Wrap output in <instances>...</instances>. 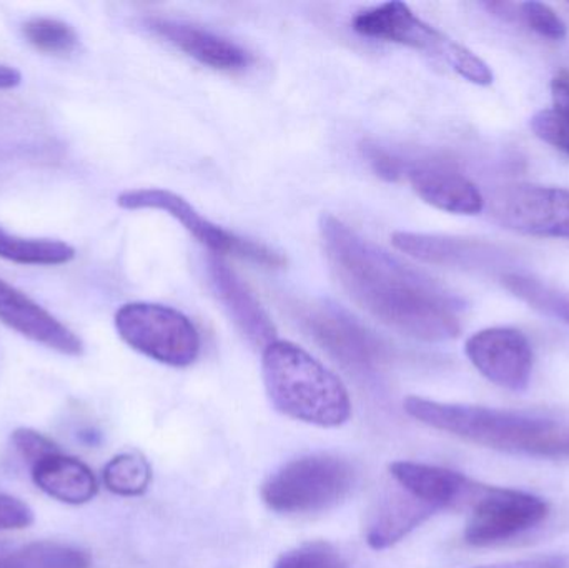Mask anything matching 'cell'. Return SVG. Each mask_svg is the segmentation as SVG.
<instances>
[{
    "mask_svg": "<svg viewBox=\"0 0 569 568\" xmlns=\"http://www.w3.org/2000/svg\"><path fill=\"white\" fill-rule=\"evenodd\" d=\"M325 256L348 296L375 319L423 342H448L461 332L463 302L330 213L320 219Z\"/></svg>",
    "mask_w": 569,
    "mask_h": 568,
    "instance_id": "cell-1",
    "label": "cell"
},
{
    "mask_svg": "<svg viewBox=\"0 0 569 568\" xmlns=\"http://www.w3.org/2000/svg\"><path fill=\"white\" fill-rule=\"evenodd\" d=\"M523 22L541 37L550 40H563L567 37V23L543 2H525L518 6Z\"/></svg>",
    "mask_w": 569,
    "mask_h": 568,
    "instance_id": "cell-27",
    "label": "cell"
},
{
    "mask_svg": "<svg viewBox=\"0 0 569 568\" xmlns=\"http://www.w3.org/2000/svg\"><path fill=\"white\" fill-rule=\"evenodd\" d=\"M36 516L29 504L9 494L0 492V532L22 530L32 526Z\"/></svg>",
    "mask_w": 569,
    "mask_h": 568,
    "instance_id": "cell-29",
    "label": "cell"
},
{
    "mask_svg": "<svg viewBox=\"0 0 569 568\" xmlns=\"http://www.w3.org/2000/svg\"><path fill=\"white\" fill-rule=\"evenodd\" d=\"M503 286L531 309L569 326V292L537 277L517 272L505 273Z\"/></svg>",
    "mask_w": 569,
    "mask_h": 568,
    "instance_id": "cell-23",
    "label": "cell"
},
{
    "mask_svg": "<svg viewBox=\"0 0 569 568\" xmlns=\"http://www.w3.org/2000/svg\"><path fill=\"white\" fill-rule=\"evenodd\" d=\"M405 410L418 422L475 446L508 454L569 457V426L545 417L490 407L408 397Z\"/></svg>",
    "mask_w": 569,
    "mask_h": 568,
    "instance_id": "cell-2",
    "label": "cell"
},
{
    "mask_svg": "<svg viewBox=\"0 0 569 568\" xmlns=\"http://www.w3.org/2000/svg\"><path fill=\"white\" fill-rule=\"evenodd\" d=\"M405 173L417 196L435 209L457 216H477L487 207L481 190L457 170L431 163L408 167L405 163Z\"/></svg>",
    "mask_w": 569,
    "mask_h": 568,
    "instance_id": "cell-17",
    "label": "cell"
},
{
    "mask_svg": "<svg viewBox=\"0 0 569 568\" xmlns=\"http://www.w3.org/2000/svg\"><path fill=\"white\" fill-rule=\"evenodd\" d=\"M367 156L378 176L385 177V179L388 180H397L398 177L403 176V160L391 156L387 150L378 149V147H370V149H367Z\"/></svg>",
    "mask_w": 569,
    "mask_h": 568,
    "instance_id": "cell-30",
    "label": "cell"
},
{
    "mask_svg": "<svg viewBox=\"0 0 569 568\" xmlns=\"http://www.w3.org/2000/svg\"><path fill=\"white\" fill-rule=\"evenodd\" d=\"M390 476L397 486L407 490L435 510H470L483 484L445 467L418 462H393Z\"/></svg>",
    "mask_w": 569,
    "mask_h": 568,
    "instance_id": "cell-16",
    "label": "cell"
},
{
    "mask_svg": "<svg viewBox=\"0 0 569 568\" xmlns=\"http://www.w3.org/2000/svg\"><path fill=\"white\" fill-rule=\"evenodd\" d=\"M475 369L501 389L523 392L533 373V349L523 332L491 327L471 336L465 346Z\"/></svg>",
    "mask_w": 569,
    "mask_h": 568,
    "instance_id": "cell-10",
    "label": "cell"
},
{
    "mask_svg": "<svg viewBox=\"0 0 569 568\" xmlns=\"http://www.w3.org/2000/svg\"><path fill=\"white\" fill-rule=\"evenodd\" d=\"M210 286L237 329L257 349L266 350L277 340V327L242 277L219 256L209 257Z\"/></svg>",
    "mask_w": 569,
    "mask_h": 568,
    "instance_id": "cell-14",
    "label": "cell"
},
{
    "mask_svg": "<svg viewBox=\"0 0 569 568\" xmlns=\"http://www.w3.org/2000/svg\"><path fill=\"white\" fill-rule=\"evenodd\" d=\"M357 469L343 457L311 454L280 467L260 489L270 510L283 516L323 512L347 499L357 484Z\"/></svg>",
    "mask_w": 569,
    "mask_h": 568,
    "instance_id": "cell-4",
    "label": "cell"
},
{
    "mask_svg": "<svg viewBox=\"0 0 569 568\" xmlns=\"http://www.w3.org/2000/svg\"><path fill=\"white\" fill-rule=\"evenodd\" d=\"M550 507L541 497L523 490L481 486L470 507L465 542L490 547L530 532L547 520Z\"/></svg>",
    "mask_w": 569,
    "mask_h": 568,
    "instance_id": "cell-8",
    "label": "cell"
},
{
    "mask_svg": "<svg viewBox=\"0 0 569 568\" xmlns=\"http://www.w3.org/2000/svg\"><path fill=\"white\" fill-rule=\"evenodd\" d=\"M262 376L270 402L284 417L325 429L350 420L347 387L297 343H270L262 353Z\"/></svg>",
    "mask_w": 569,
    "mask_h": 568,
    "instance_id": "cell-3",
    "label": "cell"
},
{
    "mask_svg": "<svg viewBox=\"0 0 569 568\" xmlns=\"http://www.w3.org/2000/svg\"><path fill=\"white\" fill-rule=\"evenodd\" d=\"M355 32L383 42L400 43L440 57L450 66L461 43L415 16L403 2H387L355 16Z\"/></svg>",
    "mask_w": 569,
    "mask_h": 568,
    "instance_id": "cell-11",
    "label": "cell"
},
{
    "mask_svg": "<svg viewBox=\"0 0 569 568\" xmlns=\"http://www.w3.org/2000/svg\"><path fill=\"white\" fill-rule=\"evenodd\" d=\"M143 26L153 36L210 69L236 72L247 69L253 60L252 53L239 43L193 23L166 17H147Z\"/></svg>",
    "mask_w": 569,
    "mask_h": 568,
    "instance_id": "cell-15",
    "label": "cell"
},
{
    "mask_svg": "<svg viewBox=\"0 0 569 568\" xmlns=\"http://www.w3.org/2000/svg\"><path fill=\"white\" fill-rule=\"evenodd\" d=\"M22 82V73L16 67L0 63V90L16 89Z\"/></svg>",
    "mask_w": 569,
    "mask_h": 568,
    "instance_id": "cell-32",
    "label": "cell"
},
{
    "mask_svg": "<svg viewBox=\"0 0 569 568\" xmlns=\"http://www.w3.org/2000/svg\"><path fill=\"white\" fill-rule=\"evenodd\" d=\"M553 106L531 117L535 136L569 156V72L560 70L551 80Z\"/></svg>",
    "mask_w": 569,
    "mask_h": 568,
    "instance_id": "cell-22",
    "label": "cell"
},
{
    "mask_svg": "<svg viewBox=\"0 0 569 568\" xmlns=\"http://www.w3.org/2000/svg\"><path fill=\"white\" fill-rule=\"evenodd\" d=\"M300 322L318 346L348 369L368 372L387 362V346L340 307L311 303L301 309Z\"/></svg>",
    "mask_w": 569,
    "mask_h": 568,
    "instance_id": "cell-9",
    "label": "cell"
},
{
    "mask_svg": "<svg viewBox=\"0 0 569 568\" xmlns=\"http://www.w3.org/2000/svg\"><path fill=\"white\" fill-rule=\"evenodd\" d=\"M0 259L20 266H63L76 259V249L62 240L26 239L0 229Z\"/></svg>",
    "mask_w": 569,
    "mask_h": 568,
    "instance_id": "cell-21",
    "label": "cell"
},
{
    "mask_svg": "<svg viewBox=\"0 0 569 568\" xmlns=\"http://www.w3.org/2000/svg\"><path fill=\"white\" fill-rule=\"evenodd\" d=\"M437 510L401 489L387 490L375 504L367 520V544L375 550H385L401 542L408 534L427 522Z\"/></svg>",
    "mask_w": 569,
    "mask_h": 568,
    "instance_id": "cell-18",
    "label": "cell"
},
{
    "mask_svg": "<svg viewBox=\"0 0 569 568\" xmlns=\"http://www.w3.org/2000/svg\"><path fill=\"white\" fill-rule=\"evenodd\" d=\"M0 322L13 332L62 356L80 357L83 342L66 323L0 279Z\"/></svg>",
    "mask_w": 569,
    "mask_h": 568,
    "instance_id": "cell-13",
    "label": "cell"
},
{
    "mask_svg": "<svg viewBox=\"0 0 569 568\" xmlns=\"http://www.w3.org/2000/svg\"><path fill=\"white\" fill-rule=\"evenodd\" d=\"M273 568H348V564L337 547L317 540L287 550Z\"/></svg>",
    "mask_w": 569,
    "mask_h": 568,
    "instance_id": "cell-26",
    "label": "cell"
},
{
    "mask_svg": "<svg viewBox=\"0 0 569 568\" xmlns=\"http://www.w3.org/2000/svg\"><path fill=\"white\" fill-rule=\"evenodd\" d=\"M568 560L563 556H535L528 559L508 560L473 568H565Z\"/></svg>",
    "mask_w": 569,
    "mask_h": 568,
    "instance_id": "cell-31",
    "label": "cell"
},
{
    "mask_svg": "<svg viewBox=\"0 0 569 568\" xmlns=\"http://www.w3.org/2000/svg\"><path fill=\"white\" fill-rule=\"evenodd\" d=\"M12 446L29 466L49 454L56 452L60 447L43 434L33 429H17L12 434Z\"/></svg>",
    "mask_w": 569,
    "mask_h": 568,
    "instance_id": "cell-28",
    "label": "cell"
},
{
    "mask_svg": "<svg viewBox=\"0 0 569 568\" xmlns=\"http://www.w3.org/2000/svg\"><path fill=\"white\" fill-rule=\"evenodd\" d=\"M22 36L33 49L47 56H69L79 46V36L73 27L50 17L27 20Z\"/></svg>",
    "mask_w": 569,
    "mask_h": 568,
    "instance_id": "cell-25",
    "label": "cell"
},
{
    "mask_svg": "<svg viewBox=\"0 0 569 568\" xmlns=\"http://www.w3.org/2000/svg\"><path fill=\"white\" fill-rule=\"evenodd\" d=\"M391 242L401 252L448 269L488 272L503 266L505 253L491 243L438 233L395 232Z\"/></svg>",
    "mask_w": 569,
    "mask_h": 568,
    "instance_id": "cell-12",
    "label": "cell"
},
{
    "mask_svg": "<svg viewBox=\"0 0 569 568\" xmlns=\"http://www.w3.org/2000/svg\"><path fill=\"white\" fill-rule=\"evenodd\" d=\"M113 323L130 349L163 366L183 369L199 359L202 340L196 323L172 307L126 303L117 310Z\"/></svg>",
    "mask_w": 569,
    "mask_h": 568,
    "instance_id": "cell-5",
    "label": "cell"
},
{
    "mask_svg": "<svg viewBox=\"0 0 569 568\" xmlns=\"http://www.w3.org/2000/svg\"><path fill=\"white\" fill-rule=\"evenodd\" d=\"M30 476L37 489L67 506H83L99 494V482L90 467L60 449L33 462Z\"/></svg>",
    "mask_w": 569,
    "mask_h": 568,
    "instance_id": "cell-19",
    "label": "cell"
},
{
    "mask_svg": "<svg viewBox=\"0 0 569 568\" xmlns=\"http://www.w3.org/2000/svg\"><path fill=\"white\" fill-rule=\"evenodd\" d=\"M490 217L511 232L569 240V190L535 183L500 187L491 193Z\"/></svg>",
    "mask_w": 569,
    "mask_h": 568,
    "instance_id": "cell-7",
    "label": "cell"
},
{
    "mask_svg": "<svg viewBox=\"0 0 569 568\" xmlns=\"http://www.w3.org/2000/svg\"><path fill=\"white\" fill-rule=\"evenodd\" d=\"M89 552L69 544L39 540L0 550V568H90Z\"/></svg>",
    "mask_w": 569,
    "mask_h": 568,
    "instance_id": "cell-20",
    "label": "cell"
},
{
    "mask_svg": "<svg viewBox=\"0 0 569 568\" xmlns=\"http://www.w3.org/2000/svg\"><path fill=\"white\" fill-rule=\"evenodd\" d=\"M117 203L126 210H160L182 223L183 229L206 246L213 256H233L250 260L267 269H280L287 263L282 253L263 243L243 239L227 232L202 216L189 200L167 189H132L117 197Z\"/></svg>",
    "mask_w": 569,
    "mask_h": 568,
    "instance_id": "cell-6",
    "label": "cell"
},
{
    "mask_svg": "<svg viewBox=\"0 0 569 568\" xmlns=\"http://www.w3.org/2000/svg\"><path fill=\"white\" fill-rule=\"evenodd\" d=\"M102 479L107 490L116 496L140 497L152 482V467L140 454H119L103 467Z\"/></svg>",
    "mask_w": 569,
    "mask_h": 568,
    "instance_id": "cell-24",
    "label": "cell"
}]
</instances>
